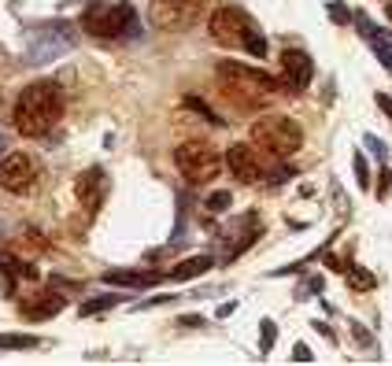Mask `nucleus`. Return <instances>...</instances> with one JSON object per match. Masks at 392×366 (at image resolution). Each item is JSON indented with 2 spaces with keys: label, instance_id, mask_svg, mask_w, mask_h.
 Here are the masks:
<instances>
[{
  "label": "nucleus",
  "instance_id": "nucleus-1",
  "mask_svg": "<svg viewBox=\"0 0 392 366\" xmlns=\"http://www.w3.org/2000/svg\"><path fill=\"white\" fill-rule=\"evenodd\" d=\"M15 130L26 137H41L63 118V93L56 82H34L15 100Z\"/></svg>",
  "mask_w": 392,
  "mask_h": 366
},
{
  "label": "nucleus",
  "instance_id": "nucleus-2",
  "mask_svg": "<svg viewBox=\"0 0 392 366\" xmlns=\"http://www.w3.org/2000/svg\"><path fill=\"white\" fill-rule=\"evenodd\" d=\"M74 41H78V30H74L67 19H52V23H37L30 26L23 34V60L30 67H45V63L60 60L63 52L74 48Z\"/></svg>",
  "mask_w": 392,
  "mask_h": 366
},
{
  "label": "nucleus",
  "instance_id": "nucleus-3",
  "mask_svg": "<svg viewBox=\"0 0 392 366\" xmlns=\"http://www.w3.org/2000/svg\"><path fill=\"white\" fill-rule=\"evenodd\" d=\"M82 30L93 34L96 41L130 37V34H137V12H134V4H104V0H93L82 15Z\"/></svg>",
  "mask_w": 392,
  "mask_h": 366
},
{
  "label": "nucleus",
  "instance_id": "nucleus-4",
  "mask_svg": "<svg viewBox=\"0 0 392 366\" xmlns=\"http://www.w3.org/2000/svg\"><path fill=\"white\" fill-rule=\"evenodd\" d=\"M248 134H252L256 148H263V152H270V156H292L303 145L300 122H296V118H289V115H278V111L259 115Z\"/></svg>",
  "mask_w": 392,
  "mask_h": 366
},
{
  "label": "nucleus",
  "instance_id": "nucleus-5",
  "mask_svg": "<svg viewBox=\"0 0 392 366\" xmlns=\"http://www.w3.org/2000/svg\"><path fill=\"white\" fill-rule=\"evenodd\" d=\"M215 71H219V78L226 85H230L233 100H241V104H256V100H263V96H270L278 89V82L270 78L267 71L244 67V63H233V60H222Z\"/></svg>",
  "mask_w": 392,
  "mask_h": 366
},
{
  "label": "nucleus",
  "instance_id": "nucleus-6",
  "mask_svg": "<svg viewBox=\"0 0 392 366\" xmlns=\"http://www.w3.org/2000/svg\"><path fill=\"white\" fill-rule=\"evenodd\" d=\"M174 163H178L181 178L189 181V185H208L222 174V159L215 152L211 145L204 141H185L178 145V152H174Z\"/></svg>",
  "mask_w": 392,
  "mask_h": 366
},
{
  "label": "nucleus",
  "instance_id": "nucleus-7",
  "mask_svg": "<svg viewBox=\"0 0 392 366\" xmlns=\"http://www.w3.org/2000/svg\"><path fill=\"white\" fill-rule=\"evenodd\" d=\"M248 26H252V19H248V12H241V8H215V15L208 23L211 37L226 48H241Z\"/></svg>",
  "mask_w": 392,
  "mask_h": 366
},
{
  "label": "nucleus",
  "instance_id": "nucleus-8",
  "mask_svg": "<svg viewBox=\"0 0 392 366\" xmlns=\"http://www.w3.org/2000/svg\"><path fill=\"white\" fill-rule=\"evenodd\" d=\"M37 181V159L26 152H8L0 159V185L8 192H26Z\"/></svg>",
  "mask_w": 392,
  "mask_h": 366
},
{
  "label": "nucleus",
  "instance_id": "nucleus-9",
  "mask_svg": "<svg viewBox=\"0 0 392 366\" xmlns=\"http://www.w3.org/2000/svg\"><path fill=\"white\" fill-rule=\"evenodd\" d=\"M148 19L159 30H189L196 23V4L193 0H152Z\"/></svg>",
  "mask_w": 392,
  "mask_h": 366
},
{
  "label": "nucleus",
  "instance_id": "nucleus-10",
  "mask_svg": "<svg viewBox=\"0 0 392 366\" xmlns=\"http://www.w3.org/2000/svg\"><path fill=\"white\" fill-rule=\"evenodd\" d=\"M74 196H78L85 214H96V211H100V203L107 200V174L100 167H89L78 181H74Z\"/></svg>",
  "mask_w": 392,
  "mask_h": 366
},
{
  "label": "nucleus",
  "instance_id": "nucleus-11",
  "mask_svg": "<svg viewBox=\"0 0 392 366\" xmlns=\"http://www.w3.org/2000/svg\"><path fill=\"white\" fill-rule=\"evenodd\" d=\"M226 167L237 174V181H244V185H252V181H263V163H259L256 156V145H233L230 152H226Z\"/></svg>",
  "mask_w": 392,
  "mask_h": 366
},
{
  "label": "nucleus",
  "instance_id": "nucleus-12",
  "mask_svg": "<svg viewBox=\"0 0 392 366\" xmlns=\"http://www.w3.org/2000/svg\"><path fill=\"white\" fill-rule=\"evenodd\" d=\"M281 74H285L289 89L300 93V89H308L311 78H314V60L300 48H285L281 52Z\"/></svg>",
  "mask_w": 392,
  "mask_h": 366
},
{
  "label": "nucleus",
  "instance_id": "nucleus-13",
  "mask_svg": "<svg viewBox=\"0 0 392 366\" xmlns=\"http://www.w3.org/2000/svg\"><path fill=\"white\" fill-rule=\"evenodd\" d=\"M19 311H23L26 318H52V315H60L63 311V296L60 293H48V289H37L34 296H23L19 300Z\"/></svg>",
  "mask_w": 392,
  "mask_h": 366
},
{
  "label": "nucleus",
  "instance_id": "nucleus-14",
  "mask_svg": "<svg viewBox=\"0 0 392 366\" xmlns=\"http://www.w3.org/2000/svg\"><path fill=\"white\" fill-rule=\"evenodd\" d=\"M167 274L159 271H107L104 274V285H130V289H148V285H159Z\"/></svg>",
  "mask_w": 392,
  "mask_h": 366
},
{
  "label": "nucleus",
  "instance_id": "nucleus-15",
  "mask_svg": "<svg viewBox=\"0 0 392 366\" xmlns=\"http://www.w3.org/2000/svg\"><path fill=\"white\" fill-rule=\"evenodd\" d=\"M215 266V259L211 255H196V259H185V263H178L174 271L167 274L170 282H189V277H200V274H208Z\"/></svg>",
  "mask_w": 392,
  "mask_h": 366
},
{
  "label": "nucleus",
  "instance_id": "nucleus-16",
  "mask_svg": "<svg viewBox=\"0 0 392 366\" xmlns=\"http://www.w3.org/2000/svg\"><path fill=\"white\" fill-rule=\"evenodd\" d=\"M41 337L34 333H0V351H26V348H37Z\"/></svg>",
  "mask_w": 392,
  "mask_h": 366
},
{
  "label": "nucleus",
  "instance_id": "nucleus-17",
  "mask_svg": "<svg viewBox=\"0 0 392 366\" xmlns=\"http://www.w3.org/2000/svg\"><path fill=\"white\" fill-rule=\"evenodd\" d=\"M241 48L248 52V56L263 60V56H267V34H263V30H259V26L252 23V26L244 30V41H241Z\"/></svg>",
  "mask_w": 392,
  "mask_h": 366
},
{
  "label": "nucleus",
  "instance_id": "nucleus-18",
  "mask_svg": "<svg viewBox=\"0 0 392 366\" xmlns=\"http://www.w3.org/2000/svg\"><path fill=\"white\" fill-rule=\"evenodd\" d=\"M123 304V296H115V293H107V296H93V300H85V304L78 307V315L82 318H93V315H100V311H112Z\"/></svg>",
  "mask_w": 392,
  "mask_h": 366
},
{
  "label": "nucleus",
  "instance_id": "nucleus-19",
  "mask_svg": "<svg viewBox=\"0 0 392 366\" xmlns=\"http://www.w3.org/2000/svg\"><path fill=\"white\" fill-rule=\"evenodd\" d=\"M344 274H348V282H352V289L355 293H370V289L377 285V277L366 271V266H355V263H348L344 266Z\"/></svg>",
  "mask_w": 392,
  "mask_h": 366
},
{
  "label": "nucleus",
  "instance_id": "nucleus-20",
  "mask_svg": "<svg viewBox=\"0 0 392 366\" xmlns=\"http://www.w3.org/2000/svg\"><path fill=\"white\" fill-rule=\"evenodd\" d=\"M274 337H278L274 322L263 318V322H259V351H263V355H270V348H274Z\"/></svg>",
  "mask_w": 392,
  "mask_h": 366
},
{
  "label": "nucleus",
  "instance_id": "nucleus-21",
  "mask_svg": "<svg viewBox=\"0 0 392 366\" xmlns=\"http://www.w3.org/2000/svg\"><path fill=\"white\" fill-rule=\"evenodd\" d=\"M348 329H352V337H355V344H359V348H366V351H374L377 348V344H374V337H370V333H366V326H363V322H348Z\"/></svg>",
  "mask_w": 392,
  "mask_h": 366
},
{
  "label": "nucleus",
  "instance_id": "nucleus-22",
  "mask_svg": "<svg viewBox=\"0 0 392 366\" xmlns=\"http://www.w3.org/2000/svg\"><path fill=\"white\" fill-rule=\"evenodd\" d=\"M326 12H330V19H333L337 26H344V23H352V19H355V12H352L348 4H341V0H333V4L326 8Z\"/></svg>",
  "mask_w": 392,
  "mask_h": 366
},
{
  "label": "nucleus",
  "instance_id": "nucleus-23",
  "mask_svg": "<svg viewBox=\"0 0 392 366\" xmlns=\"http://www.w3.org/2000/svg\"><path fill=\"white\" fill-rule=\"evenodd\" d=\"M230 203H233V196H230V192H211V196H208V211L211 214H222V211H230Z\"/></svg>",
  "mask_w": 392,
  "mask_h": 366
},
{
  "label": "nucleus",
  "instance_id": "nucleus-24",
  "mask_svg": "<svg viewBox=\"0 0 392 366\" xmlns=\"http://www.w3.org/2000/svg\"><path fill=\"white\" fill-rule=\"evenodd\" d=\"M274 174H267L263 181L267 185H281V181H289V178H296V167H289V163H278V167H270Z\"/></svg>",
  "mask_w": 392,
  "mask_h": 366
},
{
  "label": "nucleus",
  "instance_id": "nucleus-25",
  "mask_svg": "<svg viewBox=\"0 0 392 366\" xmlns=\"http://www.w3.org/2000/svg\"><path fill=\"white\" fill-rule=\"evenodd\" d=\"M185 107H193V111H200L204 118H208V122H215V126H222V118L215 115V111H211V107L204 104V100H196V96H185Z\"/></svg>",
  "mask_w": 392,
  "mask_h": 366
},
{
  "label": "nucleus",
  "instance_id": "nucleus-26",
  "mask_svg": "<svg viewBox=\"0 0 392 366\" xmlns=\"http://www.w3.org/2000/svg\"><path fill=\"white\" fill-rule=\"evenodd\" d=\"M355 178H359V189H370V167H366V159L363 156H355Z\"/></svg>",
  "mask_w": 392,
  "mask_h": 366
},
{
  "label": "nucleus",
  "instance_id": "nucleus-27",
  "mask_svg": "<svg viewBox=\"0 0 392 366\" xmlns=\"http://www.w3.org/2000/svg\"><path fill=\"white\" fill-rule=\"evenodd\" d=\"M363 141H366V152H374V156L381 159V163H385V159H389V148H385V145H381V141H377V137H374V134H366V137H363Z\"/></svg>",
  "mask_w": 392,
  "mask_h": 366
},
{
  "label": "nucleus",
  "instance_id": "nucleus-28",
  "mask_svg": "<svg viewBox=\"0 0 392 366\" xmlns=\"http://www.w3.org/2000/svg\"><path fill=\"white\" fill-rule=\"evenodd\" d=\"M322 293V277L314 274V277H308V282L300 285V300H308V296H319Z\"/></svg>",
  "mask_w": 392,
  "mask_h": 366
},
{
  "label": "nucleus",
  "instance_id": "nucleus-29",
  "mask_svg": "<svg viewBox=\"0 0 392 366\" xmlns=\"http://www.w3.org/2000/svg\"><path fill=\"white\" fill-rule=\"evenodd\" d=\"M292 359H296V363H311L314 355H311V348H308V344H296V348H292Z\"/></svg>",
  "mask_w": 392,
  "mask_h": 366
},
{
  "label": "nucleus",
  "instance_id": "nucleus-30",
  "mask_svg": "<svg viewBox=\"0 0 392 366\" xmlns=\"http://www.w3.org/2000/svg\"><path fill=\"white\" fill-rule=\"evenodd\" d=\"M374 100H377V107H381V111H385V115L392 118V96H385V93H377Z\"/></svg>",
  "mask_w": 392,
  "mask_h": 366
},
{
  "label": "nucleus",
  "instance_id": "nucleus-31",
  "mask_svg": "<svg viewBox=\"0 0 392 366\" xmlns=\"http://www.w3.org/2000/svg\"><path fill=\"white\" fill-rule=\"evenodd\" d=\"M374 52H377L381 67H385V71H392V48H374Z\"/></svg>",
  "mask_w": 392,
  "mask_h": 366
},
{
  "label": "nucleus",
  "instance_id": "nucleus-32",
  "mask_svg": "<svg viewBox=\"0 0 392 366\" xmlns=\"http://www.w3.org/2000/svg\"><path fill=\"white\" fill-rule=\"evenodd\" d=\"M389 185H392V170H385V174H381V196H385Z\"/></svg>",
  "mask_w": 392,
  "mask_h": 366
},
{
  "label": "nucleus",
  "instance_id": "nucleus-33",
  "mask_svg": "<svg viewBox=\"0 0 392 366\" xmlns=\"http://www.w3.org/2000/svg\"><path fill=\"white\" fill-rule=\"evenodd\" d=\"M233 311H237V304H222V307H219V318H226V315H233Z\"/></svg>",
  "mask_w": 392,
  "mask_h": 366
},
{
  "label": "nucleus",
  "instance_id": "nucleus-34",
  "mask_svg": "<svg viewBox=\"0 0 392 366\" xmlns=\"http://www.w3.org/2000/svg\"><path fill=\"white\" fill-rule=\"evenodd\" d=\"M385 15H389V19H392V4H389V8H385Z\"/></svg>",
  "mask_w": 392,
  "mask_h": 366
}]
</instances>
